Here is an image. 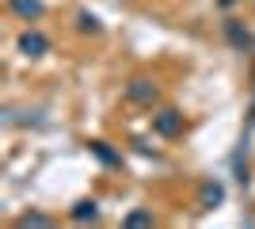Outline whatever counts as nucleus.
<instances>
[{
	"label": "nucleus",
	"instance_id": "f257e3e1",
	"mask_svg": "<svg viewBox=\"0 0 255 229\" xmlns=\"http://www.w3.org/2000/svg\"><path fill=\"white\" fill-rule=\"evenodd\" d=\"M160 99V88L156 80H149V76H133L126 84V103H137V107H152Z\"/></svg>",
	"mask_w": 255,
	"mask_h": 229
},
{
	"label": "nucleus",
	"instance_id": "f03ea898",
	"mask_svg": "<svg viewBox=\"0 0 255 229\" xmlns=\"http://www.w3.org/2000/svg\"><path fill=\"white\" fill-rule=\"evenodd\" d=\"M183 126H187V122H183V115L175 107H160L156 115H152V130H156L160 138H179Z\"/></svg>",
	"mask_w": 255,
	"mask_h": 229
},
{
	"label": "nucleus",
	"instance_id": "7ed1b4c3",
	"mask_svg": "<svg viewBox=\"0 0 255 229\" xmlns=\"http://www.w3.org/2000/svg\"><path fill=\"white\" fill-rule=\"evenodd\" d=\"M15 46H19V54H23V57H42L46 50H50V38H46L42 31H23Z\"/></svg>",
	"mask_w": 255,
	"mask_h": 229
},
{
	"label": "nucleus",
	"instance_id": "20e7f679",
	"mask_svg": "<svg viewBox=\"0 0 255 229\" xmlns=\"http://www.w3.org/2000/svg\"><path fill=\"white\" fill-rule=\"evenodd\" d=\"M225 38H229V42H233V50H240V54H244V50H252V31H248L240 19H225Z\"/></svg>",
	"mask_w": 255,
	"mask_h": 229
},
{
	"label": "nucleus",
	"instance_id": "39448f33",
	"mask_svg": "<svg viewBox=\"0 0 255 229\" xmlns=\"http://www.w3.org/2000/svg\"><path fill=\"white\" fill-rule=\"evenodd\" d=\"M8 8L15 11L23 23H34V19H42L46 4H42V0H8Z\"/></svg>",
	"mask_w": 255,
	"mask_h": 229
},
{
	"label": "nucleus",
	"instance_id": "423d86ee",
	"mask_svg": "<svg viewBox=\"0 0 255 229\" xmlns=\"http://www.w3.org/2000/svg\"><path fill=\"white\" fill-rule=\"evenodd\" d=\"M225 203V187L217 184V180H206L202 191H198V207L202 210H213V207H221Z\"/></svg>",
	"mask_w": 255,
	"mask_h": 229
},
{
	"label": "nucleus",
	"instance_id": "0eeeda50",
	"mask_svg": "<svg viewBox=\"0 0 255 229\" xmlns=\"http://www.w3.org/2000/svg\"><path fill=\"white\" fill-rule=\"evenodd\" d=\"M92 157L99 164H107V168H122V153H115L107 142H92Z\"/></svg>",
	"mask_w": 255,
	"mask_h": 229
},
{
	"label": "nucleus",
	"instance_id": "6e6552de",
	"mask_svg": "<svg viewBox=\"0 0 255 229\" xmlns=\"http://www.w3.org/2000/svg\"><path fill=\"white\" fill-rule=\"evenodd\" d=\"M73 222H99V203L96 199H80L73 207Z\"/></svg>",
	"mask_w": 255,
	"mask_h": 229
},
{
	"label": "nucleus",
	"instance_id": "1a4fd4ad",
	"mask_svg": "<svg viewBox=\"0 0 255 229\" xmlns=\"http://www.w3.org/2000/svg\"><path fill=\"white\" fill-rule=\"evenodd\" d=\"M15 226H19V229H27V226H53V218H50V214H34V210H31V214H19Z\"/></svg>",
	"mask_w": 255,
	"mask_h": 229
},
{
	"label": "nucleus",
	"instance_id": "9d476101",
	"mask_svg": "<svg viewBox=\"0 0 255 229\" xmlns=\"http://www.w3.org/2000/svg\"><path fill=\"white\" fill-rule=\"evenodd\" d=\"M76 27H80V31L99 34V19H96V15H88V11H80V15H76Z\"/></svg>",
	"mask_w": 255,
	"mask_h": 229
},
{
	"label": "nucleus",
	"instance_id": "9b49d317",
	"mask_svg": "<svg viewBox=\"0 0 255 229\" xmlns=\"http://www.w3.org/2000/svg\"><path fill=\"white\" fill-rule=\"evenodd\" d=\"M152 222H156V218H152L149 210H133V214H126V226H152Z\"/></svg>",
	"mask_w": 255,
	"mask_h": 229
},
{
	"label": "nucleus",
	"instance_id": "f8f14e48",
	"mask_svg": "<svg viewBox=\"0 0 255 229\" xmlns=\"http://www.w3.org/2000/svg\"><path fill=\"white\" fill-rule=\"evenodd\" d=\"M217 4H221V8H233V4H236V0H217Z\"/></svg>",
	"mask_w": 255,
	"mask_h": 229
}]
</instances>
